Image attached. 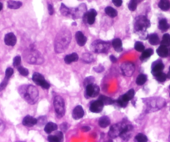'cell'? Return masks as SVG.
Segmentation results:
<instances>
[{"mask_svg": "<svg viewBox=\"0 0 170 142\" xmlns=\"http://www.w3.org/2000/svg\"><path fill=\"white\" fill-rule=\"evenodd\" d=\"M71 41V34L68 29H63L61 30L56 36L55 48L56 53H62L69 47V44Z\"/></svg>", "mask_w": 170, "mask_h": 142, "instance_id": "cell-1", "label": "cell"}, {"mask_svg": "<svg viewBox=\"0 0 170 142\" xmlns=\"http://www.w3.org/2000/svg\"><path fill=\"white\" fill-rule=\"evenodd\" d=\"M19 90L23 99L30 105L35 104L38 100L39 94L37 88L33 85H23L19 88Z\"/></svg>", "mask_w": 170, "mask_h": 142, "instance_id": "cell-2", "label": "cell"}, {"mask_svg": "<svg viewBox=\"0 0 170 142\" xmlns=\"http://www.w3.org/2000/svg\"><path fill=\"white\" fill-rule=\"evenodd\" d=\"M147 110L149 111H156L163 108L165 105V101L161 98H150L145 100Z\"/></svg>", "mask_w": 170, "mask_h": 142, "instance_id": "cell-3", "label": "cell"}, {"mask_svg": "<svg viewBox=\"0 0 170 142\" xmlns=\"http://www.w3.org/2000/svg\"><path fill=\"white\" fill-rule=\"evenodd\" d=\"M109 47L110 45L108 42L103 41V40H95L91 46L93 51H94L95 53H98V54L108 53Z\"/></svg>", "mask_w": 170, "mask_h": 142, "instance_id": "cell-4", "label": "cell"}, {"mask_svg": "<svg viewBox=\"0 0 170 142\" xmlns=\"http://www.w3.org/2000/svg\"><path fill=\"white\" fill-rule=\"evenodd\" d=\"M150 26V22L148 19L147 17L145 16H139L134 24V29L136 32H142V31H146L148 28Z\"/></svg>", "mask_w": 170, "mask_h": 142, "instance_id": "cell-5", "label": "cell"}, {"mask_svg": "<svg viewBox=\"0 0 170 142\" xmlns=\"http://www.w3.org/2000/svg\"><path fill=\"white\" fill-rule=\"evenodd\" d=\"M24 56L26 57L25 58L26 60L28 63H31V64H40L43 62L41 55L38 52H37L36 50H33L28 51L26 55L24 54Z\"/></svg>", "mask_w": 170, "mask_h": 142, "instance_id": "cell-6", "label": "cell"}, {"mask_svg": "<svg viewBox=\"0 0 170 142\" xmlns=\"http://www.w3.org/2000/svg\"><path fill=\"white\" fill-rule=\"evenodd\" d=\"M54 106L55 110L56 115L59 117L64 116L65 114V105L64 99L61 96H55L54 100Z\"/></svg>", "mask_w": 170, "mask_h": 142, "instance_id": "cell-7", "label": "cell"}, {"mask_svg": "<svg viewBox=\"0 0 170 142\" xmlns=\"http://www.w3.org/2000/svg\"><path fill=\"white\" fill-rule=\"evenodd\" d=\"M124 122H121L119 124L113 125L111 126L109 132V135L110 138H117L118 136H120V134L122 133L123 129H124Z\"/></svg>", "mask_w": 170, "mask_h": 142, "instance_id": "cell-8", "label": "cell"}, {"mask_svg": "<svg viewBox=\"0 0 170 142\" xmlns=\"http://www.w3.org/2000/svg\"><path fill=\"white\" fill-rule=\"evenodd\" d=\"M135 70V66L132 62H125L121 65V71L124 75L127 77L132 76Z\"/></svg>", "mask_w": 170, "mask_h": 142, "instance_id": "cell-9", "label": "cell"}, {"mask_svg": "<svg viewBox=\"0 0 170 142\" xmlns=\"http://www.w3.org/2000/svg\"><path fill=\"white\" fill-rule=\"evenodd\" d=\"M33 82L36 83L37 84H38L39 86H41L43 89H49L50 87V84L47 82L46 80L44 79L43 76L41 74L39 73H34L33 75Z\"/></svg>", "mask_w": 170, "mask_h": 142, "instance_id": "cell-10", "label": "cell"}, {"mask_svg": "<svg viewBox=\"0 0 170 142\" xmlns=\"http://www.w3.org/2000/svg\"><path fill=\"white\" fill-rule=\"evenodd\" d=\"M86 14V5L82 4L76 9H71V16L73 18H83V15Z\"/></svg>", "mask_w": 170, "mask_h": 142, "instance_id": "cell-11", "label": "cell"}, {"mask_svg": "<svg viewBox=\"0 0 170 142\" xmlns=\"http://www.w3.org/2000/svg\"><path fill=\"white\" fill-rule=\"evenodd\" d=\"M85 87H86V96L88 98L97 96L99 93V87L94 84L93 83L88 84Z\"/></svg>", "mask_w": 170, "mask_h": 142, "instance_id": "cell-12", "label": "cell"}, {"mask_svg": "<svg viewBox=\"0 0 170 142\" xmlns=\"http://www.w3.org/2000/svg\"><path fill=\"white\" fill-rule=\"evenodd\" d=\"M97 16V12L94 9H91L90 11L86 12V14L83 15V21L88 23L89 25H92L95 22V18Z\"/></svg>", "mask_w": 170, "mask_h": 142, "instance_id": "cell-13", "label": "cell"}, {"mask_svg": "<svg viewBox=\"0 0 170 142\" xmlns=\"http://www.w3.org/2000/svg\"><path fill=\"white\" fill-rule=\"evenodd\" d=\"M103 106H104V104L103 103V101L101 100H98L93 101L90 104L89 110L93 113H100L103 109Z\"/></svg>", "mask_w": 170, "mask_h": 142, "instance_id": "cell-14", "label": "cell"}, {"mask_svg": "<svg viewBox=\"0 0 170 142\" xmlns=\"http://www.w3.org/2000/svg\"><path fill=\"white\" fill-rule=\"evenodd\" d=\"M4 43L8 46H14L17 43V38L13 33H9L4 36Z\"/></svg>", "mask_w": 170, "mask_h": 142, "instance_id": "cell-15", "label": "cell"}, {"mask_svg": "<svg viewBox=\"0 0 170 142\" xmlns=\"http://www.w3.org/2000/svg\"><path fill=\"white\" fill-rule=\"evenodd\" d=\"M73 118L74 119H82L84 115V110H83V107L80 106H76L73 110Z\"/></svg>", "mask_w": 170, "mask_h": 142, "instance_id": "cell-16", "label": "cell"}, {"mask_svg": "<svg viewBox=\"0 0 170 142\" xmlns=\"http://www.w3.org/2000/svg\"><path fill=\"white\" fill-rule=\"evenodd\" d=\"M164 68V66H163V64L161 62V61H156V62H154L153 65H152V74H153V75H156L157 74L160 73L163 71V69Z\"/></svg>", "mask_w": 170, "mask_h": 142, "instance_id": "cell-17", "label": "cell"}, {"mask_svg": "<svg viewBox=\"0 0 170 142\" xmlns=\"http://www.w3.org/2000/svg\"><path fill=\"white\" fill-rule=\"evenodd\" d=\"M38 119L33 118V116L30 115H27L25 116L23 119V125L24 126H28V127H32L33 125L37 124Z\"/></svg>", "mask_w": 170, "mask_h": 142, "instance_id": "cell-18", "label": "cell"}, {"mask_svg": "<svg viewBox=\"0 0 170 142\" xmlns=\"http://www.w3.org/2000/svg\"><path fill=\"white\" fill-rule=\"evenodd\" d=\"M75 39H76L77 44L79 46H83L86 44V42H87V38L81 31H78V32L76 33Z\"/></svg>", "mask_w": 170, "mask_h": 142, "instance_id": "cell-19", "label": "cell"}, {"mask_svg": "<svg viewBox=\"0 0 170 142\" xmlns=\"http://www.w3.org/2000/svg\"><path fill=\"white\" fill-rule=\"evenodd\" d=\"M63 139H64V135H63L62 131H58V132H56L54 135H48V140L49 141L53 142L62 141Z\"/></svg>", "mask_w": 170, "mask_h": 142, "instance_id": "cell-20", "label": "cell"}, {"mask_svg": "<svg viewBox=\"0 0 170 142\" xmlns=\"http://www.w3.org/2000/svg\"><path fill=\"white\" fill-rule=\"evenodd\" d=\"M77 60H78V55L76 53H72L70 55H68L65 56L64 61L66 64H71L73 62H76Z\"/></svg>", "mask_w": 170, "mask_h": 142, "instance_id": "cell-21", "label": "cell"}, {"mask_svg": "<svg viewBox=\"0 0 170 142\" xmlns=\"http://www.w3.org/2000/svg\"><path fill=\"white\" fill-rule=\"evenodd\" d=\"M57 129H58V125L55 123L48 122V123H47L45 127H44V131L47 134H51L53 133L54 131H55Z\"/></svg>", "mask_w": 170, "mask_h": 142, "instance_id": "cell-22", "label": "cell"}, {"mask_svg": "<svg viewBox=\"0 0 170 142\" xmlns=\"http://www.w3.org/2000/svg\"><path fill=\"white\" fill-rule=\"evenodd\" d=\"M112 45L114 47L115 50L118 52H121L123 50V44H122V41L119 39H114L113 42H112Z\"/></svg>", "mask_w": 170, "mask_h": 142, "instance_id": "cell-23", "label": "cell"}, {"mask_svg": "<svg viewBox=\"0 0 170 142\" xmlns=\"http://www.w3.org/2000/svg\"><path fill=\"white\" fill-rule=\"evenodd\" d=\"M157 54L159 55L160 57H166V56H168V55H169V50H168L167 46L162 45V44H161V45L158 47V49L157 50Z\"/></svg>", "mask_w": 170, "mask_h": 142, "instance_id": "cell-24", "label": "cell"}, {"mask_svg": "<svg viewBox=\"0 0 170 142\" xmlns=\"http://www.w3.org/2000/svg\"><path fill=\"white\" fill-rule=\"evenodd\" d=\"M98 125H99V126L101 128H106V127H108L110 125V119L107 116L101 117L100 119H99V121H98Z\"/></svg>", "mask_w": 170, "mask_h": 142, "instance_id": "cell-25", "label": "cell"}, {"mask_svg": "<svg viewBox=\"0 0 170 142\" xmlns=\"http://www.w3.org/2000/svg\"><path fill=\"white\" fill-rule=\"evenodd\" d=\"M22 3L19 1H14V0H9L8 2V8L11 9H18L22 6Z\"/></svg>", "mask_w": 170, "mask_h": 142, "instance_id": "cell-26", "label": "cell"}, {"mask_svg": "<svg viewBox=\"0 0 170 142\" xmlns=\"http://www.w3.org/2000/svg\"><path fill=\"white\" fill-rule=\"evenodd\" d=\"M134 94H135V93H134V90H129L125 95H122L120 98H121L123 100L126 101V102L129 103V101L131 100L133 97H134Z\"/></svg>", "mask_w": 170, "mask_h": 142, "instance_id": "cell-27", "label": "cell"}, {"mask_svg": "<svg viewBox=\"0 0 170 142\" xmlns=\"http://www.w3.org/2000/svg\"><path fill=\"white\" fill-rule=\"evenodd\" d=\"M158 6L162 10L167 11L170 9V2L169 0H160Z\"/></svg>", "mask_w": 170, "mask_h": 142, "instance_id": "cell-28", "label": "cell"}, {"mask_svg": "<svg viewBox=\"0 0 170 142\" xmlns=\"http://www.w3.org/2000/svg\"><path fill=\"white\" fill-rule=\"evenodd\" d=\"M148 41L153 45H156L159 43V38L156 33H152L148 36Z\"/></svg>", "mask_w": 170, "mask_h": 142, "instance_id": "cell-29", "label": "cell"}, {"mask_svg": "<svg viewBox=\"0 0 170 142\" xmlns=\"http://www.w3.org/2000/svg\"><path fill=\"white\" fill-rule=\"evenodd\" d=\"M60 11H61V14H63L64 16H67V17L71 16V9H69L67 6H65L64 4H62V5H61Z\"/></svg>", "mask_w": 170, "mask_h": 142, "instance_id": "cell-30", "label": "cell"}, {"mask_svg": "<svg viewBox=\"0 0 170 142\" xmlns=\"http://www.w3.org/2000/svg\"><path fill=\"white\" fill-rule=\"evenodd\" d=\"M147 81V75L141 74H139L137 79H136V84L138 85H143V84H145V82Z\"/></svg>", "mask_w": 170, "mask_h": 142, "instance_id": "cell-31", "label": "cell"}, {"mask_svg": "<svg viewBox=\"0 0 170 142\" xmlns=\"http://www.w3.org/2000/svg\"><path fill=\"white\" fill-rule=\"evenodd\" d=\"M153 54V51L151 49H148L146 50H143L141 55V60H148Z\"/></svg>", "mask_w": 170, "mask_h": 142, "instance_id": "cell-32", "label": "cell"}, {"mask_svg": "<svg viewBox=\"0 0 170 142\" xmlns=\"http://www.w3.org/2000/svg\"><path fill=\"white\" fill-rule=\"evenodd\" d=\"M105 13L107 15H109L111 18H114V17H116L118 15L117 11L114 8H112V7H107L105 9Z\"/></svg>", "mask_w": 170, "mask_h": 142, "instance_id": "cell-33", "label": "cell"}, {"mask_svg": "<svg viewBox=\"0 0 170 142\" xmlns=\"http://www.w3.org/2000/svg\"><path fill=\"white\" fill-rule=\"evenodd\" d=\"M169 23L167 22L166 19H161L159 21V23H158V28L159 29L162 30V31H166L168 28H169Z\"/></svg>", "mask_w": 170, "mask_h": 142, "instance_id": "cell-34", "label": "cell"}, {"mask_svg": "<svg viewBox=\"0 0 170 142\" xmlns=\"http://www.w3.org/2000/svg\"><path fill=\"white\" fill-rule=\"evenodd\" d=\"M161 44L164 46H169L170 45V35L169 33H165L163 39H162V41H161Z\"/></svg>", "mask_w": 170, "mask_h": 142, "instance_id": "cell-35", "label": "cell"}, {"mask_svg": "<svg viewBox=\"0 0 170 142\" xmlns=\"http://www.w3.org/2000/svg\"><path fill=\"white\" fill-rule=\"evenodd\" d=\"M82 60L85 63H91V62H93L94 60V59H93V55L91 54L86 53V54H83V55Z\"/></svg>", "mask_w": 170, "mask_h": 142, "instance_id": "cell-36", "label": "cell"}, {"mask_svg": "<svg viewBox=\"0 0 170 142\" xmlns=\"http://www.w3.org/2000/svg\"><path fill=\"white\" fill-rule=\"evenodd\" d=\"M154 76H155V78H156V79L158 82H164L166 80V79H167V75L164 73H163V72L157 74L156 75H154Z\"/></svg>", "mask_w": 170, "mask_h": 142, "instance_id": "cell-37", "label": "cell"}, {"mask_svg": "<svg viewBox=\"0 0 170 142\" xmlns=\"http://www.w3.org/2000/svg\"><path fill=\"white\" fill-rule=\"evenodd\" d=\"M135 141L138 142H145L148 141V138L145 135L143 134H138L136 136H135Z\"/></svg>", "mask_w": 170, "mask_h": 142, "instance_id": "cell-38", "label": "cell"}, {"mask_svg": "<svg viewBox=\"0 0 170 142\" xmlns=\"http://www.w3.org/2000/svg\"><path fill=\"white\" fill-rule=\"evenodd\" d=\"M138 2L136 0H131L129 4V9L130 11H135L137 9V5H138Z\"/></svg>", "mask_w": 170, "mask_h": 142, "instance_id": "cell-39", "label": "cell"}, {"mask_svg": "<svg viewBox=\"0 0 170 142\" xmlns=\"http://www.w3.org/2000/svg\"><path fill=\"white\" fill-rule=\"evenodd\" d=\"M134 49L138 52H143L144 50V45L143 44V43H141V42H136L135 45H134Z\"/></svg>", "mask_w": 170, "mask_h": 142, "instance_id": "cell-40", "label": "cell"}, {"mask_svg": "<svg viewBox=\"0 0 170 142\" xmlns=\"http://www.w3.org/2000/svg\"><path fill=\"white\" fill-rule=\"evenodd\" d=\"M18 70H19V72L20 73V74H22L23 76H27V75H28V69L24 68V67L21 66V65H19V67H18Z\"/></svg>", "mask_w": 170, "mask_h": 142, "instance_id": "cell-41", "label": "cell"}, {"mask_svg": "<svg viewBox=\"0 0 170 142\" xmlns=\"http://www.w3.org/2000/svg\"><path fill=\"white\" fill-rule=\"evenodd\" d=\"M99 100H101L104 105H110V104H112V103L114 102V101L111 100L110 98H109V97H105V96H101Z\"/></svg>", "mask_w": 170, "mask_h": 142, "instance_id": "cell-42", "label": "cell"}, {"mask_svg": "<svg viewBox=\"0 0 170 142\" xmlns=\"http://www.w3.org/2000/svg\"><path fill=\"white\" fill-rule=\"evenodd\" d=\"M13 74H14V69L10 68V67L7 68L6 71H5V78L9 79Z\"/></svg>", "mask_w": 170, "mask_h": 142, "instance_id": "cell-43", "label": "cell"}, {"mask_svg": "<svg viewBox=\"0 0 170 142\" xmlns=\"http://www.w3.org/2000/svg\"><path fill=\"white\" fill-rule=\"evenodd\" d=\"M21 64V57L20 56H16L14 59V67H19Z\"/></svg>", "mask_w": 170, "mask_h": 142, "instance_id": "cell-44", "label": "cell"}, {"mask_svg": "<svg viewBox=\"0 0 170 142\" xmlns=\"http://www.w3.org/2000/svg\"><path fill=\"white\" fill-rule=\"evenodd\" d=\"M9 79L5 78L3 80V82L0 84V91L3 90H4L5 88H6L7 84H8V82H9Z\"/></svg>", "mask_w": 170, "mask_h": 142, "instance_id": "cell-45", "label": "cell"}, {"mask_svg": "<svg viewBox=\"0 0 170 142\" xmlns=\"http://www.w3.org/2000/svg\"><path fill=\"white\" fill-rule=\"evenodd\" d=\"M93 82H94L93 77H88V78L85 79V80H84V86H86V85L89 84H93Z\"/></svg>", "mask_w": 170, "mask_h": 142, "instance_id": "cell-46", "label": "cell"}, {"mask_svg": "<svg viewBox=\"0 0 170 142\" xmlns=\"http://www.w3.org/2000/svg\"><path fill=\"white\" fill-rule=\"evenodd\" d=\"M5 129V124L4 122L0 119V134L3 133V131Z\"/></svg>", "mask_w": 170, "mask_h": 142, "instance_id": "cell-47", "label": "cell"}, {"mask_svg": "<svg viewBox=\"0 0 170 142\" xmlns=\"http://www.w3.org/2000/svg\"><path fill=\"white\" fill-rule=\"evenodd\" d=\"M113 3H114V4L115 6H117V7H120L122 4H123V1L122 0H113Z\"/></svg>", "mask_w": 170, "mask_h": 142, "instance_id": "cell-48", "label": "cell"}, {"mask_svg": "<svg viewBox=\"0 0 170 142\" xmlns=\"http://www.w3.org/2000/svg\"><path fill=\"white\" fill-rule=\"evenodd\" d=\"M48 13H49V14H50V15L54 14V7H53V6H52L51 4H48Z\"/></svg>", "mask_w": 170, "mask_h": 142, "instance_id": "cell-49", "label": "cell"}, {"mask_svg": "<svg viewBox=\"0 0 170 142\" xmlns=\"http://www.w3.org/2000/svg\"><path fill=\"white\" fill-rule=\"evenodd\" d=\"M110 60H111V61H112V62H114V63H115V62L117 61V60L115 59L114 56H113V55H112V56H110Z\"/></svg>", "mask_w": 170, "mask_h": 142, "instance_id": "cell-50", "label": "cell"}, {"mask_svg": "<svg viewBox=\"0 0 170 142\" xmlns=\"http://www.w3.org/2000/svg\"><path fill=\"white\" fill-rule=\"evenodd\" d=\"M82 130L86 131V130H90V128H89V127H83V128H82Z\"/></svg>", "mask_w": 170, "mask_h": 142, "instance_id": "cell-51", "label": "cell"}, {"mask_svg": "<svg viewBox=\"0 0 170 142\" xmlns=\"http://www.w3.org/2000/svg\"><path fill=\"white\" fill-rule=\"evenodd\" d=\"M3 9V4L2 3H0V11Z\"/></svg>", "mask_w": 170, "mask_h": 142, "instance_id": "cell-52", "label": "cell"}, {"mask_svg": "<svg viewBox=\"0 0 170 142\" xmlns=\"http://www.w3.org/2000/svg\"><path fill=\"white\" fill-rule=\"evenodd\" d=\"M136 1H137V2H138V3H139V2H141V1H142V0H136Z\"/></svg>", "mask_w": 170, "mask_h": 142, "instance_id": "cell-53", "label": "cell"}, {"mask_svg": "<svg viewBox=\"0 0 170 142\" xmlns=\"http://www.w3.org/2000/svg\"><path fill=\"white\" fill-rule=\"evenodd\" d=\"M169 76L170 77V67H169Z\"/></svg>", "mask_w": 170, "mask_h": 142, "instance_id": "cell-54", "label": "cell"}, {"mask_svg": "<svg viewBox=\"0 0 170 142\" xmlns=\"http://www.w3.org/2000/svg\"><path fill=\"white\" fill-rule=\"evenodd\" d=\"M169 141H170V135H169Z\"/></svg>", "mask_w": 170, "mask_h": 142, "instance_id": "cell-55", "label": "cell"}, {"mask_svg": "<svg viewBox=\"0 0 170 142\" xmlns=\"http://www.w3.org/2000/svg\"><path fill=\"white\" fill-rule=\"evenodd\" d=\"M169 89H170V86H169Z\"/></svg>", "mask_w": 170, "mask_h": 142, "instance_id": "cell-56", "label": "cell"}]
</instances>
